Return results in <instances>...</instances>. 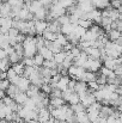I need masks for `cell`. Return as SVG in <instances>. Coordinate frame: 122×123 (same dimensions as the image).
Wrapping results in <instances>:
<instances>
[{"label": "cell", "mask_w": 122, "mask_h": 123, "mask_svg": "<svg viewBox=\"0 0 122 123\" xmlns=\"http://www.w3.org/2000/svg\"><path fill=\"white\" fill-rule=\"evenodd\" d=\"M87 91H89V85H87L86 82L77 81L76 87H74V92H76V93H78V94L80 96V94L85 93V92H87Z\"/></svg>", "instance_id": "4fadbf2b"}, {"label": "cell", "mask_w": 122, "mask_h": 123, "mask_svg": "<svg viewBox=\"0 0 122 123\" xmlns=\"http://www.w3.org/2000/svg\"><path fill=\"white\" fill-rule=\"evenodd\" d=\"M50 118H51L50 109H48V108H43V109H41L40 111H39V117H37V120H39L41 123L47 122V121H49Z\"/></svg>", "instance_id": "5b68a950"}, {"label": "cell", "mask_w": 122, "mask_h": 123, "mask_svg": "<svg viewBox=\"0 0 122 123\" xmlns=\"http://www.w3.org/2000/svg\"><path fill=\"white\" fill-rule=\"evenodd\" d=\"M43 123H55V120H54V118L51 117V118H50L49 121H47V122H43Z\"/></svg>", "instance_id": "91938a15"}, {"label": "cell", "mask_w": 122, "mask_h": 123, "mask_svg": "<svg viewBox=\"0 0 122 123\" xmlns=\"http://www.w3.org/2000/svg\"><path fill=\"white\" fill-rule=\"evenodd\" d=\"M41 88H42V92L45 93V94H50L51 91H53V87L50 86V84H44Z\"/></svg>", "instance_id": "681fc988"}, {"label": "cell", "mask_w": 122, "mask_h": 123, "mask_svg": "<svg viewBox=\"0 0 122 123\" xmlns=\"http://www.w3.org/2000/svg\"><path fill=\"white\" fill-rule=\"evenodd\" d=\"M14 100H16V103L17 104H19V105H24L25 104V102L29 99V96L26 94V92H18L17 94H16V97L13 98Z\"/></svg>", "instance_id": "9a60e30c"}, {"label": "cell", "mask_w": 122, "mask_h": 123, "mask_svg": "<svg viewBox=\"0 0 122 123\" xmlns=\"http://www.w3.org/2000/svg\"><path fill=\"white\" fill-rule=\"evenodd\" d=\"M74 28H76V24H71V23L66 24V25H62L61 26V34H64L65 36H70L73 32Z\"/></svg>", "instance_id": "7402d4cb"}, {"label": "cell", "mask_w": 122, "mask_h": 123, "mask_svg": "<svg viewBox=\"0 0 122 123\" xmlns=\"http://www.w3.org/2000/svg\"><path fill=\"white\" fill-rule=\"evenodd\" d=\"M48 26H49V23H47L45 20H35V29L39 36L43 35V32L48 29Z\"/></svg>", "instance_id": "8992f818"}, {"label": "cell", "mask_w": 122, "mask_h": 123, "mask_svg": "<svg viewBox=\"0 0 122 123\" xmlns=\"http://www.w3.org/2000/svg\"><path fill=\"white\" fill-rule=\"evenodd\" d=\"M111 72H113V71H110V69H108L107 67H102V68H101V74H103V75H105L107 78H108V77L110 75V73H111Z\"/></svg>", "instance_id": "db71d44e"}, {"label": "cell", "mask_w": 122, "mask_h": 123, "mask_svg": "<svg viewBox=\"0 0 122 123\" xmlns=\"http://www.w3.org/2000/svg\"><path fill=\"white\" fill-rule=\"evenodd\" d=\"M58 35H59V34H54V32H51V31H49V30L47 29V30L43 32L42 37L48 42H55L56 38H58Z\"/></svg>", "instance_id": "ffe728a7"}, {"label": "cell", "mask_w": 122, "mask_h": 123, "mask_svg": "<svg viewBox=\"0 0 122 123\" xmlns=\"http://www.w3.org/2000/svg\"><path fill=\"white\" fill-rule=\"evenodd\" d=\"M36 47H37V50H40L43 47H45V40L42 36H37L36 37Z\"/></svg>", "instance_id": "ab89813d"}, {"label": "cell", "mask_w": 122, "mask_h": 123, "mask_svg": "<svg viewBox=\"0 0 122 123\" xmlns=\"http://www.w3.org/2000/svg\"><path fill=\"white\" fill-rule=\"evenodd\" d=\"M1 123H17V122H14V121H6V120H2Z\"/></svg>", "instance_id": "680465c9"}, {"label": "cell", "mask_w": 122, "mask_h": 123, "mask_svg": "<svg viewBox=\"0 0 122 123\" xmlns=\"http://www.w3.org/2000/svg\"><path fill=\"white\" fill-rule=\"evenodd\" d=\"M0 97H1V99H4L6 96H5V91H0Z\"/></svg>", "instance_id": "6f0895ef"}, {"label": "cell", "mask_w": 122, "mask_h": 123, "mask_svg": "<svg viewBox=\"0 0 122 123\" xmlns=\"http://www.w3.org/2000/svg\"><path fill=\"white\" fill-rule=\"evenodd\" d=\"M11 86V81L8 79L6 80H1L0 82V91H7V88Z\"/></svg>", "instance_id": "bcb514c9"}, {"label": "cell", "mask_w": 122, "mask_h": 123, "mask_svg": "<svg viewBox=\"0 0 122 123\" xmlns=\"http://www.w3.org/2000/svg\"><path fill=\"white\" fill-rule=\"evenodd\" d=\"M59 4L64 8H70L74 5V0H59Z\"/></svg>", "instance_id": "f35d334b"}, {"label": "cell", "mask_w": 122, "mask_h": 123, "mask_svg": "<svg viewBox=\"0 0 122 123\" xmlns=\"http://www.w3.org/2000/svg\"><path fill=\"white\" fill-rule=\"evenodd\" d=\"M10 65H11V62H10L8 57L4 59V60H0V69H1V72H7L10 69Z\"/></svg>", "instance_id": "f546056e"}, {"label": "cell", "mask_w": 122, "mask_h": 123, "mask_svg": "<svg viewBox=\"0 0 122 123\" xmlns=\"http://www.w3.org/2000/svg\"><path fill=\"white\" fill-rule=\"evenodd\" d=\"M70 78H68V75H66V77H62L61 79H60V81L58 84V87L56 88H59V90H61V91H66V90H68V85H70Z\"/></svg>", "instance_id": "ac0fdd59"}, {"label": "cell", "mask_w": 122, "mask_h": 123, "mask_svg": "<svg viewBox=\"0 0 122 123\" xmlns=\"http://www.w3.org/2000/svg\"><path fill=\"white\" fill-rule=\"evenodd\" d=\"M0 12H1V17H11V14H12V6L7 1L2 2Z\"/></svg>", "instance_id": "5bb4252c"}, {"label": "cell", "mask_w": 122, "mask_h": 123, "mask_svg": "<svg viewBox=\"0 0 122 123\" xmlns=\"http://www.w3.org/2000/svg\"><path fill=\"white\" fill-rule=\"evenodd\" d=\"M111 6L116 10H119L120 7H122V0H114L111 1Z\"/></svg>", "instance_id": "f5cc1de1"}, {"label": "cell", "mask_w": 122, "mask_h": 123, "mask_svg": "<svg viewBox=\"0 0 122 123\" xmlns=\"http://www.w3.org/2000/svg\"><path fill=\"white\" fill-rule=\"evenodd\" d=\"M66 57H67V53H66V51H61V53L54 54V61H55L58 65H62L64 61L66 60Z\"/></svg>", "instance_id": "cb8c5ba5"}, {"label": "cell", "mask_w": 122, "mask_h": 123, "mask_svg": "<svg viewBox=\"0 0 122 123\" xmlns=\"http://www.w3.org/2000/svg\"><path fill=\"white\" fill-rule=\"evenodd\" d=\"M62 105H65L64 98H50V104H49L50 109H58V108H61Z\"/></svg>", "instance_id": "2e32d148"}, {"label": "cell", "mask_w": 122, "mask_h": 123, "mask_svg": "<svg viewBox=\"0 0 122 123\" xmlns=\"http://www.w3.org/2000/svg\"><path fill=\"white\" fill-rule=\"evenodd\" d=\"M7 57H8V55H7L6 50L5 49H1L0 50V60H4V59H7Z\"/></svg>", "instance_id": "11a10c76"}, {"label": "cell", "mask_w": 122, "mask_h": 123, "mask_svg": "<svg viewBox=\"0 0 122 123\" xmlns=\"http://www.w3.org/2000/svg\"><path fill=\"white\" fill-rule=\"evenodd\" d=\"M102 12L98 11V10H93L91 12H89V20H92V22H96V23H101L102 22Z\"/></svg>", "instance_id": "8fae6325"}, {"label": "cell", "mask_w": 122, "mask_h": 123, "mask_svg": "<svg viewBox=\"0 0 122 123\" xmlns=\"http://www.w3.org/2000/svg\"><path fill=\"white\" fill-rule=\"evenodd\" d=\"M50 98H62V91L59 88H53L50 93Z\"/></svg>", "instance_id": "f6af8a7d"}, {"label": "cell", "mask_w": 122, "mask_h": 123, "mask_svg": "<svg viewBox=\"0 0 122 123\" xmlns=\"http://www.w3.org/2000/svg\"><path fill=\"white\" fill-rule=\"evenodd\" d=\"M31 82H30V80L28 79V78H25V77H20V79H19V81L17 82V87L22 91V92H28V90L30 88V85Z\"/></svg>", "instance_id": "52a82bcc"}, {"label": "cell", "mask_w": 122, "mask_h": 123, "mask_svg": "<svg viewBox=\"0 0 122 123\" xmlns=\"http://www.w3.org/2000/svg\"><path fill=\"white\" fill-rule=\"evenodd\" d=\"M40 51V54L44 57V60H54V53L49 49V48H47V47H43L42 49L39 50Z\"/></svg>", "instance_id": "e0dca14e"}, {"label": "cell", "mask_w": 122, "mask_h": 123, "mask_svg": "<svg viewBox=\"0 0 122 123\" xmlns=\"http://www.w3.org/2000/svg\"><path fill=\"white\" fill-rule=\"evenodd\" d=\"M35 72V67H25V71H24V74H23V77H25V78H30V75L32 74Z\"/></svg>", "instance_id": "c3c4849f"}, {"label": "cell", "mask_w": 122, "mask_h": 123, "mask_svg": "<svg viewBox=\"0 0 122 123\" xmlns=\"http://www.w3.org/2000/svg\"><path fill=\"white\" fill-rule=\"evenodd\" d=\"M19 34H20L19 30H18V29H14V28L10 29V31H8V36H10V38H14V37H17Z\"/></svg>", "instance_id": "f907efd6"}, {"label": "cell", "mask_w": 122, "mask_h": 123, "mask_svg": "<svg viewBox=\"0 0 122 123\" xmlns=\"http://www.w3.org/2000/svg\"><path fill=\"white\" fill-rule=\"evenodd\" d=\"M84 51L89 55L90 59H93V60H99V59H102V51H101V49H98V48L90 47V48H87V49L84 50Z\"/></svg>", "instance_id": "277c9868"}, {"label": "cell", "mask_w": 122, "mask_h": 123, "mask_svg": "<svg viewBox=\"0 0 122 123\" xmlns=\"http://www.w3.org/2000/svg\"><path fill=\"white\" fill-rule=\"evenodd\" d=\"M24 108H26V109H29V110H36V103H35V100H34L32 98H29V99L25 102Z\"/></svg>", "instance_id": "d590c367"}, {"label": "cell", "mask_w": 122, "mask_h": 123, "mask_svg": "<svg viewBox=\"0 0 122 123\" xmlns=\"http://www.w3.org/2000/svg\"><path fill=\"white\" fill-rule=\"evenodd\" d=\"M107 36L111 42H116L117 40H120L122 37V32H120L119 30H110Z\"/></svg>", "instance_id": "44dd1931"}, {"label": "cell", "mask_w": 122, "mask_h": 123, "mask_svg": "<svg viewBox=\"0 0 122 123\" xmlns=\"http://www.w3.org/2000/svg\"><path fill=\"white\" fill-rule=\"evenodd\" d=\"M45 47L47 48H49L54 54H58V53H61L62 50H64V47L61 45V44H59L58 42H48L45 41Z\"/></svg>", "instance_id": "30bf717a"}, {"label": "cell", "mask_w": 122, "mask_h": 123, "mask_svg": "<svg viewBox=\"0 0 122 123\" xmlns=\"http://www.w3.org/2000/svg\"><path fill=\"white\" fill-rule=\"evenodd\" d=\"M44 61H45V60H44V57H43V56L41 55L40 53H39V54H37V55H36V56L34 57V62H35V67H39V68H41V67L43 66V63H44Z\"/></svg>", "instance_id": "1f68e13d"}, {"label": "cell", "mask_w": 122, "mask_h": 123, "mask_svg": "<svg viewBox=\"0 0 122 123\" xmlns=\"http://www.w3.org/2000/svg\"><path fill=\"white\" fill-rule=\"evenodd\" d=\"M43 66L45 68H50V69H58L59 68V65L54 60H45L44 63H43Z\"/></svg>", "instance_id": "d6a6232c"}, {"label": "cell", "mask_w": 122, "mask_h": 123, "mask_svg": "<svg viewBox=\"0 0 122 123\" xmlns=\"http://www.w3.org/2000/svg\"><path fill=\"white\" fill-rule=\"evenodd\" d=\"M68 103H70L71 105H76V104H79V103H80V96H79L78 93L73 92V93L71 94L70 99H68Z\"/></svg>", "instance_id": "4dcf8cb0"}, {"label": "cell", "mask_w": 122, "mask_h": 123, "mask_svg": "<svg viewBox=\"0 0 122 123\" xmlns=\"http://www.w3.org/2000/svg\"><path fill=\"white\" fill-rule=\"evenodd\" d=\"M0 45H1V49H6V48H8V47L11 45L8 34H6V35H2V34H1V37H0Z\"/></svg>", "instance_id": "d4e9b609"}, {"label": "cell", "mask_w": 122, "mask_h": 123, "mask_svg": "<svg viewBox=\"0 0 122 123\" xmlns=\"http://www.w3.org/2000/svg\"><path fill=\"white\" fill-rule=\"evenodd\" d=\"M71 109L74 111V114H76V115L85 111V106H84L81 103H79V104H76V105H72V106H71Z\"/></svg>", "instance_id": "74e56055"}, {"label": "cell", "mask_w": 122, "mask_h": 123, "mask_svg": "<svg viewBox=\"0 0 122 123\" xmlns=\"http://www.w3.org/2000/svg\"><path fill=\"white\" fill-rule=\"evenodd\" d=\"M42 7H44V6H43V4H42V1H41V0H35V1H32V2H31V5H30V8H29V10H30V12H31V13H34V14H35L37 11H40Z\"/></svg>", "instance_id": "603a6c76"}, {"label": "cell", "mask_w": 122, "mask_h": 123, "mask_svg": "<svg viewBox=\"0 0 122 123\" xmlns=\"http://www.w3.org/2000/svg\"><path fill=\"white\" fill-rule=\"evenodd\" d=\"M90 57H89V55L85 53V51H81V54L78 56V57H76L74 59V65L76 66H78V67H83L84 68V66L86 65V62H87V60H89Z\"/></svg>", "instance_id": "9c48e42d"}, {"label": "cell", "mask_w": 122, "mask_h": 123, "mask_svg": "<svg viewBox=\"0 0 122 123\" xmlns=\"http://www.w3.org/2000/svg\"><path fill=\"white\" fill-rule=\"evenodd\" d=\"M23 63L25 65V67H35L34 57H24L23 59Z\"/></svg>", "instance_id": "ee69618b"}, {"label": "cell", "mask_w": 122, "mask_h": 123, "mask_svg": "<svg viewBox=\"0 0 122 123\" xmlns=\"http://www.w3.org/2000/svg\"><path fill=\"white\" fill-rule=\"evenodd\" d=\"M12 68L16 71V73H17L18 75L23 77V74H24V71H25V65H24L23 62H19V63H16V65H13V66H12Z\"/></svg>", "instance_id": "4316f807"}, {"label": "cell", "mask_w": 122, "mask_h": 123, "mask_svg": "<svg viewBox=\"0 0 122 123\" xmlns=\"http://www.w3.org/2000/svg\"><path fill=\"white\" fill-rule=\"evenodd\" d=\"M8 60H10V62H11L12 65H16V63H19L20 60H23V57H22L19 54H17V53L14 51L13 54L8 55Z\"/></svg>", "instance_id": "f1b7e54d"}, {"label": "cell", "mask_w": 122, "mask_h": 123, "mask_svg": "<svg viewBox=\"0 0 122 123\" xmlns=\"http://www.w3.org/2000/svg\"><path fill=\"white\" fill-rule=\"evenodd\" d=\"M97 80V75L93 73V72H85V74H84V77L81 78L80 81H84V82H92V81H96Z\"/></svg>", "instance_id": "d6986e66"}, {"label": "cell", "mask_w": 122, "mask_h": 123, "mask_svg": "<svg viewBox=\"0 0 122 123\" xmlns=\"http://www.w3.org/2000/svg\"><path fill=\"white\" fill-rule=\"evenodd\" d=\"M18 92H20V90H19L16 85H13V84H11V86H10V87L7 88V91H6L7 96H8V97H11V98H14V97H16V94H17Z\"/></svg>", "instance_id": "83f0119b"}, {"label": "cell", "mask_w": 122, "mask_h": 123, "mask_svg": "<svg viewBox=\"0 0 122 123\" xmlns=\"http://www.w3.org/2000/svg\"><path fill=\"white\" fill-rule=\"evenodd\" d=\"M111 23H113L111 18H109V17H103V18H102V22H101V25L105 29V28L111 26Z\"/></svg>", "instance_id": "60d3db41"}, {"label": "cell", "mask_w": 122, "mask_h": 123, "mask_svg": "<svg viewBox=\"0 0 122 123\" xmlns=\"http://www.w3.org/2000/svg\"><path fill=\"white\" fill-rule=\"evenodd\" d=\"M114 112H115V110H114L110 105H103L102 109H101V114H99V116H101V117H104V118H108V117L113 116Z\"/></svg>", "instance_id": "7c38bea8"}, {"label": "cell", "mask_w": 122, "mask_h": 123, "mask_svg": "<svg viewBox=\"0 0 122 123\" xmlns=\"http://www.w3.org/2000/svg\"><path fill=\"white\" fill-rule=\"evenodd\" d=\"M116 30H119L120 32H122V22L121 20H117V29Z\"/></svg>", "instance_id": "9f6ffc18"}, {"label": "cell", "mask_w": 122, "mask_h": 123, "mask_svg": "<svg viewBox=\"0 0 122 123\" xmlns=\"http://www.w3.org/2000/svg\"><path fill=\"white\" fill-rule=\"evenodd\" d=\"M96 81L99 84V86H104V85H108V78H107L105 75L101 74V75L97 77V80H96Z\"/></svg>", "instance_id": "7bdbcfd3"}, {"label": "cell", "mask_w": 122, "mask_h": 123, "mask_svg": "<svg viewBox=\"0 0 122 123\" xmlns=\"http://www.w3.org/2000/svg\"><path fill=\"white\" fill-rule=\"evenodd\" d=\"M77 122L78 123H91L90 122V118H89V115L87 112H80V114H77Z\"/></svg>", "instance_id": "484cf974"}, {"label": "cell", "mask_w": 122, "mask_h": 123, "mask_svg": "<svg viewBox=\"0 0 122 123\" xmlns=\"http://www.w3.org/2000/svg\"><path fill=\"white\" fill-rule=\"evenodd\" d=\"M0 25H1V34L6 35V34H8L10 29L13 28V19L11 17H1Z\"/></svg>", "instance_id": "7a4b0ae2"}, {"label": "cell", "mask_w": 122, "mask_h": 123, "mask_svg": "<svg viewBox=\"0 0 122 123\" xmlns=\"http://www.w3.org/2000/svg\"><path fill=\"white\" fill-rule=\"evenodd\" d=\"M85 69H89V72H97L98 69L102 68V62L99 60H93V59H89L86 65L84 66Z\"/></svg>", "instance_id": "3957f363"}, {"label": "cell", "mask_w": 122, "mask_h": 123, "mask_svg": "<svg viewBox=\"0 0 122 123\" xmlns=\"http://www.w3.org/2000/svg\"><path fill=\"white\" fill-rule=\"evenodd\" d=\"M117 110H119V111H120V112H122V105H120V106H119V108H117Z\"/></svg>", "instance_id": "94428289"}, {"label": "cell", "mask_w": 122, "mask_h": 123, "mask_svg": "<svg viewBox=\"0 0 122 123\" xmlns=\"http://www.w3.org/2000/svg\"><path fill=\"white\" fill-rule=\"evenodd\" d=\"M16 77H18V74H17V73H16V71H14V69L11 67V68L7 71V79L11 81V80H13Z\"/></svg>", "instance_id": "7dc6e473"}, {"label": "cell", "mask_w": 122, "mask_h": 123, "mask_svg": "<svg viewBox=\"0 0 122 123\" xmlns=\"http://www.w3.org/2000/svg\"><path fill=\"white\" fill-rule=\"evenodd\" d=\"M58 20H59V23H60L61 25H66V24H70V23H71V18H70V16H67V14L61 16Z\"/></svg>", "instance_id": "b9f144b4"}, {"label": "cell", "mask_w": 122, "mask_h": 123, "mask_svg": "<svg viewBox=\"0 0 122 123\" xmlns=\"http://www.w3.org/2000/svg\"><path fill=\"white\" fill-rule=\"evenodd\" d=\"M56 42H58L59 44H61L62 47H65V45H67V44L70 43V42H68V38H67V36H65L64 34H59V35H58Z\"/></svg>", "instance_id": "e575fe53"}, {"label": "cell", "mask_w": 122, "mask_h": 123, "mask_svg": "<svg viewBox=\"0 0 122 123\" xmlns=\"http://www.w3.org/2000/svg\"><path fill=\"white\" fill-rule=\"evenodd\" d=\"M78 25L81 26V28H84L85 30H89L91 26H92V20H85V19H80L79 20V23H78Z\"/></svg>", "instance_id": "8d00e7d4"}, {"label": "cell", "mask_w": 122, "mask_h": 123, "mask_svg": "<svg viewBox=\"0 0 122 123\" xmlns=\"http://www.w3.org/2000/svg\"><path fill=\"white\" fill-rule=\"evenodd\" d=\"M39 92H40V87H37V86H35V85H31L30 88L28 90L26 94L29 96V98H32V97H35Z\"/></svg>", "instance_id": "836d02e7"}, {"label": "cell", "mask_w": 122, "mask_h": 123, "mask_svg": "<svg viewBox=\"0 0 122 123\" xmlns=\"http://www.w3.org/2000/svg\"><path fill=\"white\" fill-rule=\"evenodd\" d=\"M93 7L97 10H107L109 6H111V1L110 0H92Z\"/></svg>", "instance_id": "ba28073f"}, {"label": "cell", "mask_w": 122, "mask_h": 123, "mask_svg": "<svg viewBox=\"0 0 122 123\" xmlns=\"http://www.w3.org/2000/svg\"><path fill=\"white\" fill-rule=\"evenodd\" d=\"M74 91H72V90H66V91H62V98L66 100V102H68V99H70V97H71V94L73 93Z\"/></svg>", "instance_id": "816d5d0a"}, {"label": "cell", "mask_w": 122, "mask_h": 123, "mask_svg": "<svg viewBox=\"0 0 122 123\" xmlns=\"http://www.w3.org/2000/svg\"><path fill=\"white\" fill-rule=\"evenodd\" d=\"M96 102H97V99H96V97H95V93H92V92H90V91H87V92L80 94V103L86 109L90 108V106H91L93 103H96Z\"/></svg>", "instance_id": "6da1fadb"}]
</instances>
